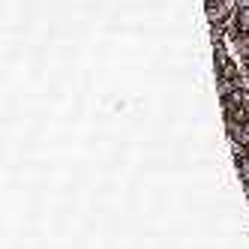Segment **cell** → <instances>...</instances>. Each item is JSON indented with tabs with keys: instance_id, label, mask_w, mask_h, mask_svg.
I'll return each instance as SVG.
<instances>
[{
	"instance_id": "cell-1",
	"label": "cell",
	"mask_w": 249,
	"mask_h": 249,
	"mask_svg": "<svg viewBox=\"0 0 249 249\" xmlns=\"http://www.w3.org/2000/svg\"><path fill=\"white\" fill-rule=\"evenodd\" d=\"M234 24L240 33H249V3H234Z\"/></svg>"
}]
</instances>
